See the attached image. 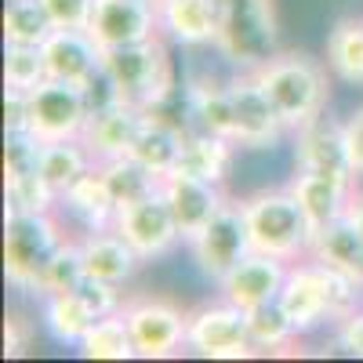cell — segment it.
<instances>
[{"instance_id": "6da1fadb", "label": "cell", "mask_w": 363, "mask_h": 363, "mask_svg": "<svg viewBox=\"0 0 363 363\" xmlns=\"http://www.w3.org/2000/svg\"><path fill=\"white\" fill-rule=\"evenodd\" d=\"M363 287L352 284L345 272H338L335 265H327L320 258H298L287 269V280L280 291V306L291 316V323L298 327V335L316 330L327 320H342L356 309V294Z\"/></svg>"}, {"instance_id": "7a4b0ae2", "label": "cell", "mask_w": 363, "mask_h": 363, "mask_svg": "<svg viewBox=\"0 0 363 363\" xmlns=\"http://www.w3.org/2000/svg\"><path fill=\"white\" fill-rule=\"evenodd\" d=\"M240 211H244L251 251L284 258V262L309 258L316 233L291 189H262L247 200H240Z\"/></svg>"}, {"instance_id": "3957f363", "label": "cell", "mask_w": 363, "mask_h": 363, "mask_svg": "<svg viewBox=\"0 0 363 363\" xmlns=\"http://www.w3.org/2000/svg\"><path fill=\"white\" fill-rule=\"evenodd\" d=\"M255 77L265 87V95L272 99L277 113L284 116L287 131H298L301 124H309L313 116L327 109V99H330L327 73L309 55H298V51L272 55L262 66H255Z\"/></svg>"}, {"instance_id": "277c9868", "label": "cell", "mask_w": 363, "mask_h": 363, "mask_svg": "<svg viewBox=\"0 0 363 363\" xmlns=\"http://www.w3.org/2000/svg\"><path fill=\"white\" fill-rule=\"evenodd\" d=\"M102 73L109 77V84L116 91V102H131L149 113H157L171 99V87H174L171 58H167V48L160 37L106 51Z\"/></svg>"}, {"instance_id": "5b68a950", "label": "cell", "mask_w": 363, "mask_h": 363, "mask_svg": "<svg viewBox=\"0 0 363 363\" xmlns=\"http://www.w3.org/2000/svg\"><path fill=\"white\" fill-rule=\"evenodd\" d=\"M66 240L69 236L55 215H15V211H8V229H4L8 284L40 298V277Z\"/></svg>"}, {"instance_id": "8992f818", "label": "cell", "mask_w": 363, "mask_h": 363, "mask_svg": "<svg viewBox=\"0 0 363 363\" xmlns=\"http://www.w3.org/2000/svg\"><path fill=\"white\" fill-rule=\"evenodd\" d=\"M215 48L244 66H262L277 51L272 0H222V29Z\"/></svg>"}, {"instance_id": "52a82bcc", "label": "cell", "mask_w": 363, "mask_h": 363, "mask_svg": "<svg viewBox=\"0 0 363 363\" xmlns=\"http://www.w3.org/2000/svg\"><path fill=\"white\" fill-rule=\"evenodd\" d=\"M186 349L203 359H247L255 356V342L247 330V309L233 306V301H215V306H200L189 313L186 327Z\"/></svg>"}, {"instance_id": "ba28073f", "label": "cell", "mask_w": 363, "mask_h": 363, "mask_svg": "<svg viewBox=\"0 0 363 363\" xmlns=\"http://www.w3.org/2000/svg\"><path fill=\"white\" fill-rule=\"evenodd\" d=\"M91 120L87 91L66 80H44L29 91V135L37 142L55 138H80Z\"/></svg>"}, {"instance_id": "9c48e42d", "label": "cell", "mask_w": 363, "mask_h": 363, "mask_svg": "<svg viewBox=\"0 0 363 363\" xmlns=\"http://www.w3.org/2000/svg\"><path fill=\"white\" fill-rule=\"evenodd\" d=\"M124 320L131 327L135 352L142 359H167L178 349H186L189 316L164 298H135L124 301Z\"/></svg>"}, {"instance_id": "30bf717a", "label": "cell", "mask_w": 363, "mask_h": 363, "mask_svg": "<svg viewBox=\"0 0 363 363\" xmlns=\"http://www.w3.org/2000/svg\"><path fill=\"white\" fill-rule=\"evenodd\" d=\"M113 229L138 251L142 262H153V258L167 255L178 240H182V229H178V222H174V211H171L164 189L149 193V196L138 200V203L120 207L116 218H113Z\"/></svg>"}, {"instance_id": "8fae6325", "label": "cell", "mask_w": 363, "mask_h": 363, "mask_svg": "<svg viewBox=\"0 0 363 363\" xmlns=\"http://www.w3.org/2000/svg\"><path fill=\"white\" fill-rule=\"evenodd\" d=\"M229 95H233V116H236V131H233V142L244 145V149H272L287 124L284 116L277 113L272 99L265 95V87L258 84L255 69L251 73H240L229 80Z\"/></svg>"}, {"instance_id": "7c38bea8", "label": "cell", "mask_w": 363, "mask_h": 363, "mask_svg": "<svg viewBox=\"0 0 363 363\" xmlns=\"http://www.w3.org/2000/svg\"><path fill=\"white\" fill-rule=\"evenodd\" d=\"M189 247H193L196 269L203 272L207 280L218 284L240 258L251 255V236H247L244 211H240V203H229V200H225V207L207 222V229H203L196 240H189Z\"/></svg>"}, {"instance_id": "4fadbf2b", "label": "cell", "mask_w": 363, "mask_h": 363, "mask_svg": "<svg viewBox=\"0 0 363 363\" xmlns=\"http://www.w3.org/2000/svg\"><path fill=\"white\" fill-rule=\"evenodd\" d=\"M294 160H298V171L330 174V178L345 182V186L356 182L349 145H345V124L327 116V109L294 131Z\"/></svg>"}, {"instance_id": "5bb4252c", "label": "cell", "mask_w": 363, "mask_h": 363, "mask_svg": "<svg viewBox=\"0 0 363 363\" xmlns=\"http://www.w3.org/2000/svg\"><path fill=\"white\" fill-rule=\"evenodd\" d=\"M87 33L99 40L102 51L128 48V44L157 37L160 33L157 0H99Z\"/></svg>"}, {"instance_id": "9a60e30c", "label": "cell", "mask_w": 363, "mask_h": 363, "mask_svg": "<svg viewBox=\"0 0 363 363\" xmlns=\"http://www.w3.org/2000/svg\"><path fill=\"white\" fill-rule=\"evenodd\" d=\"M287 269H291V262H284V258L251 251L218 280V291H222L225 301H233V306L255 309V306H265V301L280 298L284 280H287Z\"/></svg>"}, {"instance_id": "2e32d148", "label": "cell", "mask_w": 363, "mask_h": 363, "mask_svg": "<svg viewBox=\"0 0 363 363\" xmlns=\"http://www.w3.org/2000/svg\"><path fill=\"white\" fill-rule=\"evenodd\" d=\"M160 189H164V196H167V203H171V211H174V222H178L182 240H186V244H189V240H196V236L207 229V222L225 207V196H222V189H218V182L196 178V174H189V171H171V174H164Z\"/></svg>"}, {"instance_id": "e0dca14e", "label": "cell", "mask_w": 363, "mask_h": 363, "mask_svg": "<svg viewBox=\"0 0 363 363\" xmlns=\"http://www.w3.org/2000/svg\"><path fill=\"white\" fill-rule=\"evenodd\" d=\"M48 77L51 80H66L77 87H87L102 77V58L106 51L87 29H51V37L40 44Z\"/></svg>"}, {"instance_id": "ac0fdd59", "label": "cell", "mask_w": 363, "mask_h": 363, "mask_svg": "<svg viewBox=\"0 0 363 363\" xmlns=\"http://www.w3.org/2000/svg\"><path fill=\"white\" fill-rule=\"evenodd\" d=\"M149 120V109H138L131 102H109L102 109L91 113L87 128L80 135V142L87 145V153L95 157V164L116 160V157H128L135 138L142 135Z\"/></svg>"}, {"instance_id": "d6986e66", "label": "cell", "mask_w": 363, "mask_h": 363, "mask_svg": "<svg viewBox=\"0 0 363 363\" xmlns=\"http://www.w3.org/2000/svg\"><path fill=\"white\" fill-rule=\"evenodd\" d=\"M160 33L186 48H207L218 40L222 0H157Z\"/></svg>"}, {"instance_id": "ffe728a7", "label": "cell", "mask_w": 363, "mask_h": 363, "mask_svg": "<svg viewBox=\"0 0 363 363\" xmlns=\"http://www.w3.org/2000/svg\"><path fill=\"white\" fill-rule=\"evenodd\" d=\"M287 189L294 193L298 207L306 211L313 233L327 229L330 222H338L349 211V200H352V186H345V182L330 178V174H316V171H298Z\"/></svg>"}, {"instance_id": "44dd1931", "label": "cell", "mask_w": 363, "mask_h": 363, "mask_svg": "<svg viewBox=\"0 0 363 363\" xmlns=\"http://www.w3.org/2000/svg\"><path fill=\"white\" fill-rule=\"evenodd\" d=\"M80 251H84L87 277H99V280H109V284H120V287L135 277V269L142 262L138 251L113 225L109 229H91L80 240Z\"/></svg>"}, {"instance_id": "7402d4cb", "label": "cell", "mask_w": 363, "mask_h": 363, "mask_svg": "<svg viewBox=\"0 0 363 363\" xmlns=\"http://www.w3.org/2000/svg\"><path fill=\"white\" fill-rule=\"evenodd\" d=\"M182 149H186V135H182L178 128H171L164 116L149 113L145 128H142V135L135 138V145H131V153H128V157H135L142 167H149L153 174L164 178V174L178 171V164H182Z\"/></svg>"}, {"instance_id": "603a6c76", "label": "cell", "mask_w": 363, "mask_h": 363, "mask_svg": "<svg viewBox=\"0 0 363 363\" xmlns=\"http://www.w3.org/2000/svg\"><path fill=\"white\" fill-rule=\"evenodd\" d=\"M309 255L327 262V265H335L338 272H345L352 284L363 287V236L352 229V222L345 215L313 236V251Z\"/></svg>"}, {"instance_id": "cb8c5ba5", "label": "cell", "mask_w": 363, "mask_h": 363, "mask_svg": "<svg viewBox=\"0 0 363 363\" xmlns=\"http://www.w3.org/2000/svg\"><path fill=\"white\" fill-rule=\"evenodd\" d=\"M91 167H95V157L87 153V145L80 138H55V142H40V178L62 196L73 182H80Z\"/></svg>"}, {"instance_id": "d4e9b609", "label": "cell", "mask_w": 363, "mask_h": 363, "mask_svg": "<svg viewBox=\"0 0 363 363\" xmlns=\"http://www.w3.org/2000/svg\"><path fill=\"white\" fill-rule=\"evenodd\" d=\"M186 106H189V116L196 120L200 131L233 138L236 116H233V95H229V87H222L215 80H193L186 87Z\"/></svg>"}, {"instance_id": "484cf974", "label": "cell", "mask_w": 363, "mask_h": 363, "mask_svg": "<svg viewBox=\"0 0 363 363\" xmlns=\"http://www.w3.org/2000/svg\"><path fill=\"white\" fill-rule=\"evenodd\" d=\"M233 138H222V135H211V131H196V135H186V149H182V164L178 171H189L196 178H207V182H225L229 167H233Z\"/></svg>"}, {"instance_id": "4316f807", "label": "cell", "mask_w": 363, "mask_h": 363, "mask_svg": "<svg viewBox=\"0 0 363 363\" xmlns=\"http://www.w3.org/2000/svg\"><path fill=\"white\" fill-rule=\"evenodd\" d=\"M62 203L73 211L77 218H84L91 229H109L113 218H116V203H113V193H109V186H106L99 164L62 193Z\"/></svg>"}, {"instance_id": "83f0119b", "label": "cell", "mask_w": 363, "mask_h": 363, "mask_svg": "<svg viewBox=\"0 0 363 363\" xmlns=\"http://www.w3.org/2000/svg\"><path fill=\"white\" fill-rule=\"evenodd\" d=\"M99 171H102L106 186H109V193H113L116 211H120V207H128V203L145 200L149 193H157V189H160V182H164L160 174H153L149 167H142L135 157L106 160V164H99Z\"/></svg>"}, {"instance_id": "f1b7e54d", "label": "cell", "mask_w": 363, "mask_h": 363, "mask_svg": "<svg viewBox=\"0 0 363 363\" xmlns=\"http://www.w3.org/2000/svg\"><path fill=\"white\" fill-rule=\"evenodd\" d=\"M327 66L345 84H363V18H342L327 33Z\"/></svg>"}, {"instance_id": "f546056e", "label": "cell", "mask_w": 363, "mask_h": 363, "mask_svg": "<svg viewBox=\"0 0 363 363\" xmlns=\"http://www.w3.org/2000/svg\"><path fill=\"white\" fill-rule=\"evenodd\" d=\"M44 323L55 335V342L62 345H80V338L95 323V313L84 306V298L77 291L69 294H48L44 298Z\"/></svg>"}, {"instance_id": "4dcf8cb0", "label": "cell", "mask_w": 363, "mask_h": 363, "mask_svg": "<svg viewBox=\"0 0 363 363\" xmlns=\"http://www.w3.org/2000/svg\"><path fill=\"white\" fill-rule=\"evenodd\" d=\"M77 349H80V356H87V359H135V356H138L124 313L95 320V323H91V330L80 338Z\"/></svg>"}, {"instance_id": "1f68e13d", "label": "cell", "mask_w": 363, "mask_h": 363, "mask_svg": "<svg viewBox=\"0 0 363 363\" xmlns=\"http://www.w3.org/2000/svg\"><path fill=\"white\" fill-rule=\"evenodd\" d=\"M247 330H251L255 349H262V352H277V349L291 345L294 335H298V327H294L291 316L284 313L280 298H277V301H265V306L247 309Z\"/></svg>"}, {"instance_id": "d6a6232c", "label": "cell", "mask_w": 363, "mask_h": 363, "mask_svg": "<svg viewBox=\"0 0 363 363\" xmlns=\"http://www.w3.org/2000/svg\"><path fill=\"white\" fill-rule=\"evenodd\" d=\"M51 18L40 0H8L4 8V44H44L51 37Z\"/></svg>"}, {"instance_id": "836d02e7", "label": "cell", "mask_w": 363, "mask_h": 363, "mask_svg": "<svg viewBox=\"0 0 363 363\" xmlns=\"http://www.w3.org/2000/svg\"><path fill=\"white\" fill-rule=\"evenodd\" d=\"M84 280H87V265H84L80 240H66V244L55 251V258L48 262L44 277H40V298H48V294H69Z\"/></svg>"}, {"instance_id": "e575fe53", "label": "cell", "mask_w": 363, "mask_h": 363, "mask_svg": "<svg viewBox=\"0 0 363 363\" xmlns=\"http://www.w3.org/2000/svg\"><path fill=\"white\" fill-rule=\"evenodd\" d=\"M4 193H8V211H15V215H55V207L62 203V196L40 178V171L8 178Z\"/></svg>"}, {"instance_id": "d590c367", "label": "cell", "mask_w": 363, "mask_h": 363, "mask_svg": "<svg viewBox=\"0 0 363 363\" xmlns=\"http://www.w3.org/2000/svg\"><path fill=\"white\" fill-rule=\"evenodd\" d=\"M48 80L40 44H4V87L33 91Z\"/></svg>"}, {"instance_id": "8d00e7d4", "label": "cell", "mask_w": 363, "mask_h": 363, "mask_svg": "<svg viewBox=\"0 0 363 363\" xmlns=\"http://www.w3.org/2000/svg\"><path fill=\"white\" fill-rule=\"evenodd\" d=\"M77 294L84 298V306L95 313V320L102 316H116L124 313V298H120V284H109V280H99V277H87Z\"/></svg>"}, {"instance_id": "74e56055", "label": "cell", "mask_w": 363, "mask_h": 363, "mask_svg": "<svg viewBox=\"0 0 363 363\" xmlns=\"http://www.w3.org/2000/svg\"><path fill=\"white\" fill-rule=\"evenodd\" d=\"M55 29H87L99 0H40Z\"/></svg>"}, {"instance_id": "f35d334b", "label": "cell", "mask_w": 363, "mask_h": 363, "mask_svg": "<svg viewBox=\"0 0 363 363\" xmlns=\"http://www.w3.org/2000/svg\"><path fill=\"white\" fill-rule=\"evenodd\" d=\"M4 131L8 135L29 131V91L4 87Z\"/></svg>"}, {"instance_id": "ab89813d", "label": "cell", "mask_w": 363, "mask_h": 363, "mask_svg": "<svg viewBox=\"0 0 363 363\" xmlns=\"http://www.w3.org/2000/svg\"><path fill=\"white\" fill-rule=\"evenodd\" d=\"M338 349H345L349 356L363 359V309H352L349 316L338 320V335H335Z\"/></svg>"}, {"instance_id": "60d3db41", "label": "cell", "mask_w": 363, "mask_h": 363, "mask_svg": "<svg viewBox=\"0 0 363 363\" xmlns=\"http://www.w3.org/2000/svg\"><path fill=\"white\" fill-rule=\"evenodd\" d=\"M345 145H349L352 171H356V174H363V106L345 120Z\"/></svg>"}, {"instance_id": "b9f144b4", "label": "cell", "mask_w": 363, "mask_h": 363, "mask_svg": "<svg viewBox=\"0 0 363 363\" xmlns=\"http://www.w3.org/2000/svg\"><path fill=\"white\" fill-rule=\"evenodd\" d=\"M26 345H29V323L18 313H11L4 320V356H18Z\"/></svg>"}, {"instance_id": "7bdbcfd3", "label": "cell", "mask_w": 363, "mask_h": 363, "mask_svg": "<svg viewBox=\"0 0 363 363\" xmlns=\"http://www.w3.org/2000/svg\"><path fill=\"white\" fill-rule=\"evenodd\" d=\"M345 218H349V222H352V229L363 236V193H359V196L352 193V200H349V211H345Z\"/></svg>"}]
</instances>
